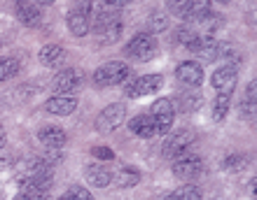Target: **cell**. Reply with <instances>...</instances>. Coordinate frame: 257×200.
<instances>
[{
    "label": "cell",
    "instance_id": "obj_1",
    "mask_svg": "<svg viewBox=\"0 0 257 200\" xmlns=\"http://www.w3.org/2000/svg\"><path fill=\"white\" fill-rule=\"evenodd\" d=\"M91 28H94V35L98 38L101 44H112L122 35V21H119V16L115 12L103 10V7H96V14L91 16Z\"/></svg>",
    "mask_w": 257,
    "mask_h": 200
},
{
    "label": "cell",
    "instance_id": "obj_2",
    "mask_svg": "<svg viewBox=\"0 0 257 200\" xmlns=\"http://www.w3.org/2000/svg\"><path fill=\"white\" fill-rule=\"evenodd\" d=\"M128 77H131V68L122 60H112V63H105L94 72V86H117V84H124Z\"/></svg>",
    "mask_w": 257,
    "mask_h": 200
},
{
    "label": "cell",
    "instance_id": "obj_3",
    "mask_svg": "<svg viewBox=\"0 0 257 200\" xmlns=\"http://www.w3.org/2000/svg\"><path fill=\"white\" fill-rule=\"evenodd\" d=\"M196 142L194 133L187 130V128H180V130H173V133L166 138L164 142V156L169 160H178V158H185V156H190V147Z\"/></svg>",
    "mask_w": 257,
    "mask_h": 200
},
{
    "label": "cell",
    "instance_id": "obj_4",
    "mask_svg": "<svg viewBox=\"0 0 257 200\" xmlns=\"http://www.w3.org/2000/svg\"><path fill=\"white\" fill-rule=\"evenodd\" d=\"M96 14V7L91 2H82L75 10H70L66 16L68 21V30L75 35V38H84L91 30V16Z\"/></svg>",
    "mask_w": 257,
    "mask_h": 200
},
{
    "label": "cell",
    "instance_id": "obj_5",
    "mask_svg": "<svg viewBox=\"0 0 257 200\" xmlns=\"http://www.w3.org/2000/svg\"><path fill=\"white\" fill-rule=\"evenodd\" d=\"M152 121H155L157 135H169L171 126H173V119H176V107L169 98H157L152 102V112H150Z\"/></svg>",
    "mask_w": 257,
    "mask_h": 200
},
{
    "label": "cell",
    "instance_id": "obj_6",
    "mask_svg": "<svg viewBox=\"0 0 257 200\" xmlns=\"http://www.w3.org/2000/svg\"><path fill=\"white\" fill-rule=\"evenodd\" d=\"M126 119V107L122 102H115V105H108L98 116H96V130L98 133H112L124 124Z\"/></svg>",
    "mask_w": 257,
    "mask_h": 200
},
{
    "label": "cell",
    "instance_id": "obj_7",
    "mask_svg": "<svg viewBox=\"0 0 257 200\" xmlns=\"http://www.w3.org/2000/svg\"><path fill=\"white\" fill-rule=\"evenodd\" d=\"M155 54H157V40H155V35H150V33L136 35L126 47V56H131L138 63H148Z\"/></svg>",
    "mask_w": 257,
    "mask_h": 200
},
{
    "label": "cell",
    "instance_id": "obj_8",
    "mask_svg": "<svg viewBox=\"0 0 257 200\" xmlns=\"http://www.w3.org/2000/svg\"><path fill=\"white\" fill-rule=\"evenodd\" d=\"M164 84L162 74H145V77H138L126 86V96L128 98H143V96H152L157 94Z\"/></svg>",
    "mask_w": 257,
    "mask_h": 200
},
{
    "label": "cell",
    "instance_id": "obj_9",
    "mask_svg": "<svg viewBox=\"0 0 257 200\" xmlns=\"http://www.w3.org/2000/svg\"><path fill=\"white\" fill-rule=\"evenodd\" d=\"M82 86V72L80 70H61V72L56 74L54 80H52V91L56 96H66L70 91Z\"/></svg>",
    "mask_w": 257,
    "mask_h": 200
},
{
    "label": "cell",
    "instance_id": "obj_10",
    "mask_svg": "<svg viewBox=\"0 0 257 200\" xmlns=\"http://www.w3.org/2000/svg\"><path fill=\"white\" fill-rule=\"evenodd\" d=\"M201 172H203V163L199 156H185V158H178L176 163H173V174H176L178 180L192 182Z\"/></svg>",
    "mask_w": 257,
    "mask_h": 200
},
{
    "label": "cell",
    "instance_id": "obj_11",
    "mask_svg": "<svg viewBox=\"0 0 257 200\" xmlns=\"http://www.w3.org/2000/svg\"><path fill=\"white\" fill-rule=\"evenodd\" d=\"M236 80H238L236 70H231V68L224 66V68H220V70H215V72H213L210 84H213V88H215L217 94L231 96V94H234V88H236Z\"/></svg>",
    "mask_w": 257,
    "mask_h": 200
},
{
    "label": "cell",
    "instance_id": "obj_12",
    "mask_svg": "<svg viewBox=\"0 0 257 200\" xmlns=\"http://www.w3.org/2000/svg\"><path fill=\"white\" fill-rule=\"evenodd\" d=\"M38 58H40V63L45 68L59 70L61 66H66L68 52L63 47H59V44H45V47L40 49V54H38Z\"/></svg>",
    "mask_w": 257,
    "mask_h": 200
},
{
    "label": "cell",
    "instance_id": "obj_13",
    "mask_svg": "<svg viewBox=\"0 0 257 200\" xmlns=\"http://www.w3.org/2000/svg\"><path fill=\"white\" fill-rule=\"evenodd\" d=\"M38 140H40V144H45L49 152H56V149H61L68 142V135H66V130L59 126H45L38 130Z\"/></svg>",
    "mask_w": 257,
    "mask_h": 200
},
{
    "label": "cell",
    "instance_id": "obj_14",
    "mask_svg": "<svg viewBox=\"0 0 257 200\" xmlns=\"http://www.w3.org/2000/svg\"><path fill=\"white\" fill-rule=\"evenodd\" d=\"M176 77L183 82V84H187V86H201L203 84V70L199 63H194V60L180 63L176 70Z\"/></svg>",
    "mask_w": 257,
    "mask_h": 200
},
{
    "label": "cell",
    "instance_id": "obj_15",
    "mask_svg": "<svg viewBox=\"0 0 257 200\" xmlns=\"http://www.w3.org/2000/svg\"><path fill=\"white\" fill-rule=\"evenodd\" d=\"M45 110L49 114H54V116H70L77 110V98H73V96H54V98L47 100Z\"/></svg>",
    "mask_w": 257,
    "mask_h": 200
},
{
    "label": "cell",
    "instance_id": "obj_16",
    "mask_svg": "<svg viewBox=\"0 0 257 200\" xmlns=\"http://www.w3.org/2000/svg\"><path fill=\"white\" fill-rule=\"evenodd\" d=\"M17 19L28 28L40 26L42 21V10L35 2H17Z\"/></svg>",
    "mask_w": 257,
    "mask_h": 200
},
{
    "label": "cell",
    "instance_id": "obj_17",
    "mask_svg": "<svg viewBox=\"0 0 257 200\" xmlns=\"http://www.w3.org/2000/svg\"><path fill=\"white\" fill-rule=\"evenodd\" d=\"M128 130L143 140H150V138H155L157 135V128H155V121L150 114H141V116H134V119L128 121Z\"/></svg>",
    "mask_w": 257,
    "mask_h": 200
},
{
    "label": "cell",
    "instance_id": "obj_18",
    "mask_svg": "<svg viewBox=\"0 0 257 200\" xmlns=\"http://www.w3.org/2000/svg\"><path fill=\"white\" fill-rule=\"evenodd\" d=\"M84 177H87V182L91 184V186L96 188H105L112 182V172H110L105 166H89L87 170H84Z\"/></svg>",
    "mask_w": 257,
    "mask_h": 200
},
{
    "label": "cell",
    "instance_id": "obj_19",
    "mask_svg": "<svg viewBox=\"0 0 257 200\" xmlns=\"http://www.w3.org/2000/svg\"><path fill=\"white\" fill-rule=\"evenodd\" d=\"M201 105H203V98L199 91H183V94H178V110L183 114L196 112Z\"/></svg>",
    "mask_w": 257,
    "mask_h": 200
},
{
    "label": "cell",
    "instance_id": "obj_20",
    "mask_svg": "<svg viewBox=\"0 0 257 200\" xmlns=\"http://www.w3.org/2000/svg\"><path fill=\"white\" fill-rule=\"evenodd\" d=\"M138 182H141V172L136 168H122L115 177V184L119 188H134Z\"/></svg>",
    "mask_w": 257,
    "mask_h": 200
},
{
    "label": "cell",
    "instance_id": "obj_21",
    "mask_svg": "<svg viewBox=\"0 0 257 200\" xmlns=\"http://www.w3.org/2000/svg\"><path fill=\"white\" fill-rule=\"evenodd\" d=\"M201 188L194 186V184H185V186L176 188L173 194H171L169 200H201Z\"/></svg>",
    "mask_w": 257,
    "mask_h": 200
},
{
    "label": "cell",
    "instance_id": "obj_22",
    "mask_svg": "<svg viewBox=\"0 0 257 200\" xmlns=\"http://www.w3.org/2000/svg\"><path fill=\"white\" fill-rule=\"evenodd\" d=\"M255 82L248 84V96L241 102V119H252L255 116Z\"/></svg>",
    "mask_w": 257,
    "mask_h": 200
},
{
    "label": "cell",
    "instance_id": "obj_23",
    "mask_svg": "<svg viewBox=\"0 0 257 200\" xmlns=\"http://www.w3.org/2000/svg\"><path fill=\"white\" fill-rule=\"evenodd\" d=\"M248 156L245 154H231V156H227L222 163V168L227 170V172H241L245 166H248Z\"/></svg>",
    "mask_w": 257,
    "mask_h": 200
},
{
    "label": "cell",
    "instance_id": "obj_24",
    "mask_svg": "<svg viewBox=\"0 0 257 200\" xmlns=\"http://www.w3.org/2000/svg\"><path fill=\"white\" fill-rule=\"evenodd\" d=\"M229 105H231V96H224V94H217L215 102H213V119L215 121H222L229 112Z\"/></svg>",
    "mask_w": 257,
    "mask_h": 200
},
{
    "label": "cell",
    "instance_id": "obj_25",
    "mask_svg": "<svg viewBox=\"0 0 257 200\" xmlns=\"http://www.w3.org/2000/svg\"><path fill=\"white\" fill-rule=\"evenodd\" d=\"M19 60L17 58H0V82L5 80H12V77H17V72H19Z\"/></svg>",
    "mask_w": 257,
    "mask_h": 200
},
{
    "label": "cell",
    "instance_id": "obj_26",
    "mask_svg": "<svg viewBox=\"0 0 257 200\" xmlns=\"http://www.w3.org/2000/svg\"><path fill=\"white\" fill-rule=\"evenodd\" d=\"M199 54H201V56L208 60V63H215V60L220 58V42H217L215 38L206 35V44H203V49Z\"/></svg>",
    "mask_w": 257,
    "mask_h": 200
},
{
    "label": "cell",
    "instance_id": "obj_27",
    "mask_svg": "<svg viewBox=\"0 0 257 200\" xmlns=\"http://www.w3.org/2000/svg\"><path fill=\"white\" fill-rule=\"evenodd\" d=\"M169 28V16L166 14H152L148 19V30H150V35H155V33H162V30H166Z\"/></svg>",
    "mask_w": 257,
    "mask_h": 200
},
{
    "label": "cell",
    "instance_id": "obj_28",
    "mask_svg": "<svg viewBox=\"0 0 257 200\" xmlns=\"http://www.w3.org/2000/svg\"><path fill=\"white\" fill-rule=\"evenodd\" d=\"M194 35H196V33L190 28V24H187V26H183V28H178V30H176V40L183 42V44H187V42H190Z\"/></svg>",
    "mask_w": 257,
    "mask_h": 200
},
{
    "label": "cell",
    "instance_id": "obj_29",
    "mask_svg": "<svg viewBox=\"0 0 257 200\" xmlns=\"http://www.w3.org/2000/svg\"><path fill=\"white\" fill-rule=\"evenodd\" d=\"M203 44H206V35H199L196 33L194 38H192L190 42H187V44H185V47L190 49V52H194V54H199L203 49Z\"/></svg>",
    "mask_w": 257,
    "mask_h": 200
},
{
    "label": "cell",
    "instance_id": "obj_30",
    "mask_svg": "<svg viewBox=\"0 0 257 200\" xmlns=\"http://www.w3.org/2000/svg\"><path fill=\"white\" fill-rule=\"evenodd\" d=\"M91 154H94L98 160H112L115 158V152H112L110 147H94L91 149Z\"/></svg>",
    "mask_w": 257,
    "mask_h": 200
},
{
    "label": "cell",
    "instance_id": "obj_31",
    "mask_svg": "<svg viewBox=\"0 0 257 200\" xmlns=\"http://www.w3.org/2000/svg\"><path fill=\"white\" fill-rule=\"evenodd\" d=\"M70 196H73V200H94V198H91V194H89L84 186L70 188Z\"/></svg>",
    "mask_w": 257,
    "mask_h": 200
},
{
    "label": "cell",
    "instance_id": "obj_32",
    "mask_svg": "<svg viewBox=\"0 0 257 200\" xmlns=\"http://www.w3.org/2000/svg\"><path fill=\"white\" fill-rule=\"evenodd\" d=\"M248 194L255 198V180H250V184H248Z\"/></svg>",
    "mask_w": 257,
    "mask_h": 200
},
{
    "label": "cell",
    "instance_id": "obj_33",
    "mask_svg": "<svg viewBox=\"0 0 257 200\" xmlns=\"http://www.w3.org/2000/svg\"><path fill=\"white\" fill-rule=\"evenodd\" d=\"M5 147V130H3V126H0V149Z\"/></svg>",
    "mask_w": 257,
    "mask_h": 200
},
{
    "label": "cell",
    "instance_id": "obj_34",
    "mask_svg": "<svg viewBox=\"0 0 257 200\" xmlns=\"http://www.w3.org/2000/svg\"><path fill=\"white\" fill-rule=\"evenodd\" d=\"M59 200H73V196H70V194H66V196H61V198H59Z\"/></svg>",
    "mask_w": 257,
    "mask_h": 200
}]
</instances>
